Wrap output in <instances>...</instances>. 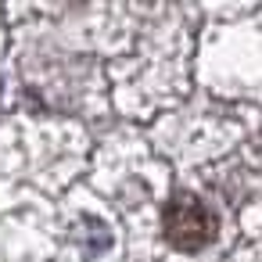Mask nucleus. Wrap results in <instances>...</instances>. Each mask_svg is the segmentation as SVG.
I'll list each match as a JSON object with an SVG mask.
<instances>
[{
  "instance_id": "1",
  "label": "nucleus",
  "mask_w": 262,
  "mask_h": 262,
  "mask_svg": "<svg viewBox=\"0 0 262 262\" xmlns=\"http://www.w3.org/2000/svg\"><path fill=\"white\" fill-rule=\"evenodd\" d=\"M162 226H165V241L183 251V255H194L201 248L212 244L215 230H219V219L215 212L194 198V194H176L169 205H165V215H162Z\"/></svg>"
}]
</instances>
